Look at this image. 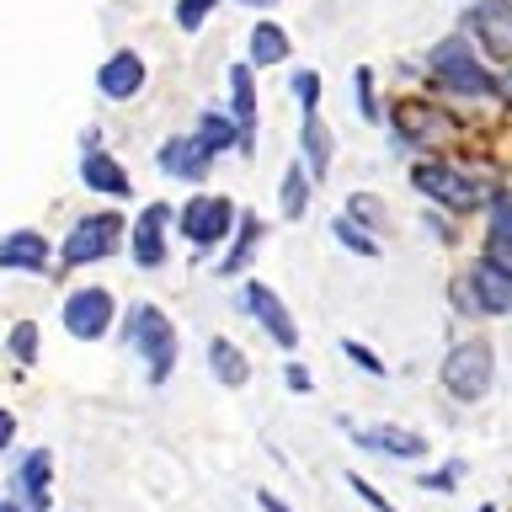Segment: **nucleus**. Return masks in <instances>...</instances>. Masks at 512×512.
<instances>
[{"label":"nucleus","mask_w":512,"mask_h":512,"mask_svg":"<svg viewBox=\"0 0 512 512\" xmlns=\"http://www.w3.org/2000/svg\"><path fill=\"white\" fill-rule=\"evenodd\" d=\"M288 86H294V102H299L304 112H315V102H320V75H315V70H299Z\"/></svg>","instance_id":"7c9ffc66"},{"label":"nucleus","mask_w":512,"mask_h":512,"mask_svg":"<svg viewBox=\"0 0 512 512\" xmlns=\"http://www.w3.org/2000/svg\"><path fill=\"white\" fill-rule=\"evenodd\" d=\"M246 43H251V54H246L251 70H267V64H283L288 59V32L278 22H256Z\"/></svg>","instance_id":"393cba45"},{"label":"nucleus","mask_w":512,"mask_h":512,"mask_svg":"<svg viewBox=\"0 0 512 512\" xmlns=\"http://www.w3.org/2000/svg\"><path fill=\"white\" fill-rule=\"evenodd\" d=\"M16 491H22V502L32 512L54 507V454H48V448H32V454L22 459V470H16Z\"/></svg>","instance_id":"2eb2a0df"},{"label":"nucleus","mask_w":512,"mask_h":512,"mask_svg":"<svg viewBox=\"0 0 512 512\" xmlns=\"http://www.w3.org/2000/svg\"><path fill=\"white\" fill-rule=\"evenodd\" d=\"M11 438H16V416L0 406V448H11Z\"/></svg>","instance_id":"58836bf2"},{"label":"nucleus","mask_w":512,"mask_h":512,"mask_svg":"<svg viewBox=\"0 0 512 512\" xmlns=\"http://www.w3.org/2000/svg\"><path fill=\"white\" fill-rule=\"evenodd\" d=\"M48 267H54L48 235H38V230H6L0 235V272H32V278H43Z\"/></svg>","instance_id":"9b49d317"},{"label":"nucleus","mask_w":512,"mask_h":512,"mask_svg":"<svg viewBox=\"0 0 512 512\" xmlns=\"http://www.w3.org/2000/svg\"><path fill=\"white\" fill-rule=\"evenodd\" d=\"M176 224H182V235L192 240L198 251H214L219 240H230V230L240 224V214H235V203L224 198V192H198L182 214H176Z\"/></svg>","instance_id":"423d86ee"},{"label":"nucleus","mask_w":512,"mask_h":512,"mask_svg":"<svg viewBox=\"0 0 512 512\" xmlns=\"http://www.w3.org/2000/svg\"><path fill=\"white\" fill-rule=\"evenodd\" d=\"M470 288H475V304L480 315H512V278L491 262H475L470 267Z\"/></svg>","instance_id":"6ab92c4d"},{"label":"nucleus","mask_w":512,"mask_h":512,"mask_svg":"<svg viewBox=\"0 0 512 512\" xmlns=\"http://www.w3.org/2000/svg\"><path fill=\"white\" fill-rule=\"evenodd\" d=\"M470 32L491 59H512V0H475Z\"/></svg>","instance_id":"9d476101"},{"label":"nucleus","mask_w":512,"mask_h":512,"mask_svg":"<svg viewBox=\"0 0 512 512\" xmlns=\"http://www.w3.org/2000/svg\"><path fill=\"white\" fill-rule=\"evenodd\" d=\"M379 214H384V208H379V198H368V192H352V198H347V219L358 224V230L379 224Z\"/></svg>","instance_id":"c756f323"},{"label":"nucleus","mask_w":512,"mask_h":512,"mask_svg":"<svg viewBox=\"0 0 512 512\" xmlns=\"http://www.w3.org/2000/svg\"><path fill=\"white\" fill-rule=\"evenodd\" d=\"M0 512H22V507H16V502H0Z\"/></svg>","instance_id":"a19ab883"},{"label":"nucleus","mask_w":512,"mask_h":512,"mask_svg":"<svg viewBox=\"0 0 512 512\" xmlns=\"http://www.w3.org/2000/svg\"><path fill=\"white\" fill-rule=\"evenodd\" d=\"M80 182H86L91 192H102V198H134L128 171L107 150H86V155H80Z\"/></svg>","instance_id":"a211bd4d"},{"label":"nucleus","mask_w":512,"mask_h":512,"mask_svg":"<svg viewBox=\"0 0 512 512\" xmlns=\"http://www.w3.org/2000/svg\"><path fill=\"white\" fill-rule=\"evenodd\" d=\"M166 224H171V208L166 203H144V214L128 224V256H134V267L155 272L166 262Z\"/></svg>","instance_id":"1a4fd4ad"},{"label":"nucleus","mask_w":512,"mask_h":512,"mask_svg":"<svg viewBox=\"0 0 512 512\" xmlns=\"http://www.w3.org/2000/svg\"><path fill=\"white\" fill-rule=\"evenodd\" d=\"M240 310H246L251 320H256V326H262L267 336H272V347H278V352H294L299 347V326H294V315H288V304L278 299V294H272V288L267 283H240Z\"/></svg>","instance_id":"0eeeda50"},{"label":"nucleus","mask_w":512,"mask_h":512,"mask_svg":"<svg viewBox=\"0 0 512 512\" xmlns=\"http://www.w3.org/2000/svg\"><path fill=\"white\" fill-rule=\"evenodd\" d=\"M262 235H267V224H262V219H256V214H240V224H235V246H230V256L219 262L224 278H235V272H246V267H251L256 246H262Z\"/></svg>","instance_id":"b1692460"},{"label":"nucleus","mask_w":512,"mask_h":512,"mask_svg":"<svg viewBox=\"0 0 512 512\" xmlns=\"http://www.w3.org/2000/svg\"><path fill=\"white\" fill-rule=\"evenodd\" d=\"M352 80H358V112H363L368 123H379V102H374V70L363 64V70L352 75Z\"/></svg>","instance_id":"2f4dec72"},{"label":"nucleus","mask_w":512,"mask_h":512,"mask_svg":"<svg viewBox=\"0 0 512 512\" xmlns=\"http://www.w3.org/2000/svg\"><path fill=\"white\" fill-rule=\"evenodd\" d=\"M427 70L438 75V86L454 91V96H491L496 91L491 70H486V64H475V54H470V43H464V38H443L427 54Z\"/></svg>","instance_id":"20e7f679"},{"label":"nucleus","mask_w":512,"mask_h":512,"mask_svg":"<svg viewBox=\"0 0 512 512\" xmlns=\"http://www.w3.org/2000/svg\"><path fill=\"white\" fill-rule=\"evenodd\" d=\"M448 294H454V310H459V315H480V304H475V288H470V278H454V288H448Z\"/></svg>","instance_id":"f704fd0d"},{"label":"nucleus","mask_w":512,"mask_h":512,"mask_svg":"<svg viewBox=\"0 0 512 512\" xmlns=\"http://www.w3.org/2000/svg\"><path fill=\"white\" fill-rule=\"evenodd\" d=\"M230 102H235V134L240 155H256V80H251V64H230Z\"/></svg>","instance_id":"4468645a"},{"label":"nucleus","mask_w":512,"mask_h":512,"mask_svg":"<svg viewBox=\"0 0 512 512\" xmlns=\"http://www.w3.org/2000/svg\"><path fill=\"white\" fill-rule=\"evenodd\" d=\"M208 368H214V384H224V390H246V379H251L246 352H240L230 336H214V342H208Z\"/></svg>","instance_id":"4be33fe9"},{"label":"nucleus","mask_w":512,"mask_h":512,"mask_svg":"<svg viewBox=\"0 0 512 512\" xmlns=\"http://www.w3.org/2000/svg\"><path fill=\"white\" fill-rule=\"evenodd\" d=\"M38 347H43V326H38V320H16L11 336H6V352L27 368L32 358H38Z\"/></svg>","instance_id":"bb28decb"},{"label":"nucleus","mask_w":512,"mask_h":512,"mask_svg":"<svg viewBox=\"0 0 512 512\" xmlns=\"http://www.w3.org/2000/svg\"><path fill=\"white\" fill-rule=\"evenodd\" d=\"M352 443L368 448V454H384V459H422L427 454L422 432L395 427V422H384V427H352Z\"/></svg>","instance_id":"ddd939ff"},{"label":"nucleus","mask_w":512,"mask_h":512,"mask_svg":"<svg viewBox=\"0 0 512 512\" xmlns=\"http://www.w3.org/2000/svg\"><path fill=\"white\" fill-rule=\"evenodd\" d=\"M59 315H64V331H70L75 342H96V336H107V326H112V294L107 288H75Z\"/></svg>","instance_id":"6e6552de"},{"label":"nucleus","mask_w":512,"mask_h":512,"mask_svg":"<svg viewBox=\"0 0 512 512\" xmlns=\"http://www.w3.org/2000/svg\"><path fill=\"white\" fill-rule=\"evenodd\" d=\"M299 160L310 171V182H320L331 171V128L320 123V112H304V123H299Z\"/></svg>","instance_id":"412c9836"},{"label":"nucleus","mask_w":512,"mask_h":512,"mask_svg":"<svg viewBox=\"0 0 512 512\" xmlns=\"http://www.w3.org/2000/svg\"><path fill=\"white\" fill-rule=\"evenodd\" d=\"M331 235H336V246H347L352 256H379V240L368 235V230H358V224H352L347 214L331 219Z\"/></svg>","instance_id":"cd10ccee"},{"label":"nucleus","mask_w":512,"mask_h":512,"mask_svg":"<svg viewBox=\"0 0 512 512\" xmlns=\"http://www.w3.org/2000/svg\"><path fill=\"white\" fill-rule=\"evenodd\" d=\"M256 507H262V512H294V507H288V502H283L278 491H267V486L256 491Z\"/></svg>","instance_id":"4c0bfd02"},{"label":"nucleus","mask_w":512,"mask_h":512,"mask_svg":"<svg viewBox=\"0 0 512 512\" xmlns=\"http://www.w3.org/2000/svg\"><path fill=\"white\" fill-rule=\"evenodd\" d=\"M352 491H358V496H363V502L374 507V512H400V507L390 502V496H384V491H374V486H368L363 475H352Z\"/></svg>","instance_id":"72a5a7b5"},{"label":"nucleus","mask_w":512,"mask_h":512,"mask_svg":"<svg viewBox=\"0 0 512 512\" xmlns=\"http://www.w3.org/2000/svg\"><path fill=\"white\" fill-rule=\"evenodd\" d=\"M342 352H347V358H352V363L363 368V374H374V379H384V363H379V358H374V352H368L363 342H342Z\"/></svg>","instance_id":"473e14b6"},{"label":"nucleus","mask_w":512,"mask_h":512,"mask_svg":"<svg viewBox=\"0 0 512 512\" xmlns=\"http://www.w3.org/2000/svg\"><path fill=\"white\" fill-rule=\"evenodd\" d=\"M155 166L166 171V176H182V182H203L214 160L198 150V139H192V134H171V139L155 150Z\"/></svg>","instance_id":"dca6fc26"},{"label":"nucleus","mask_w":512,"mask_h":512,"mask_svg":"<svg viewBox=\"0 0 512 512\" xmlns=\"http://www.w3.org/2000/svg\"><path fill=\"white\" fill-rule=\"evenodd\" d=\"M395 128H400V139H411V144H432V139H448L454 134V118L438 107H422V102H400L395 107Z\"/></svg>","instance_id":"f3484780"},{"label":"nucleus","mask_w":512,"mask_h":512,"mask_svg":"<svg viewBox=\"0 0 512 512\" xmlns=\"http://www.w3.org/2000/svg\"><path fill=\"white\" fill-rule=\"evenodd\" d=\"M235 6H251V11H272L278 0H235Z\"/></svg>","instance_id":"ea45409f"},{"label":"nucleus","mask_w":512,"mask_h":512,"mask_svg":"<svg viewBox=\"0 0 512 512\" xmlns=\"http://www.w3.org/2000/svg\"><path fill=\"white\" fill-rule=\"evenodd\" d=\"M123 342L144 358V374H150V384H166L171 368H176V358H182L171 315H160L155 304H128V315H123Z\"/></svg>","instance_id":"f257e3e1"},{"label":"nucleus","mask_w":512,"mask_h":512,"mask_svg":"<svg viewBox=\"0 0 512 512\" xmlns=\"http://www.w3.org/2000/svg\"><path fill=\"white\" fill-rule=\"evenodd\" d=\"M480 512H496V507H480Z\"/></svg>","instance_id":"79ce46f5"},{"label":"nucleus","mask_w":512,"mask_h":512,"mask_svg":"<svg viewBox=\"0 0 512 512\" xmlns=\"http://www.w3.org/2000/svg\"><path fill=\"white\" fill-rule=\"evenodd\" d=\"M123 214H86V219H75L70 224V235H64V246H59V267H91V262H107V256H118L123 246Z\"/></svg>","instance_id":"7ed1b4c3"},{"label":"nucleus","mask_w":512,"mask_h":512,"mask_svg":"<svg viewBox=\"0 0 512 512\" xmlns=\"http://www.w3.org/2000/svg\"><path fill=\"white\" fill-rule=\"evenodd\" d=\"M214 6H219V0H176V27H182V32H198Z\"/></svg>","instance_id":"c85d7f7f"},{"label":"nucleus","mask_w":512,"mask_h":512,"mask_svg":"<svg viewBox=\"0 0 512 512\" xmlns=\"http://www.w3.org/2000/svg\"><path fill=\"white\" fill-rule=\"evenodd\" d=\"M411 187L422 192V198L443 203L448 214H470V208L480 203V182H475V176L459 171V166H443V160H422V166L411 171Z\"/></svg>","instance_id":"39448f33"},{"label":"nucleus","mask_w":512,"mask_h":512,"mask_svg":"<svg viewBox=\"0 0 512 512\" xmlns=\"http://www.w3.org/2000/svg\"><path fill=\"white\" fill-rule=\"evenodd\" d=\"M480 262L502 267L512 278V198H491V219H486V256Z\"/></svg>","instance_id":"aec40b11"},{"label":"nucleus","mask_w":512,"mask_h":512,"mask_svg":"<svg viewBox=\"0 0 512 512\" xmlns=\"http://www.w3.org/2000/svg\"><path fill=\"white\" fill-rule=\"evenodd\" d=\"M459 470H464V464H448L443 475H422V480H416V486H422V491H454V480H459Z\"/></svg>","instance_id":"e433bc0d"},{"label":"nucleus","mask_w":512,"mask_h":512,"mask_svg":"<svg viewBox=\"0 0 512 512\" xmlns=\"http://www.w3.org/2000/svg\"><path fill=\"white\" fill-rule=\"evenodd\" d=\"M192 139H198V150L214 160V155H224V150H235L240 144V134H235V118L230 112H198V128H192Z\"/></svg>","instance_id":"5701e85b"},{"label":"nucleus","mask_w":512,"mask_h":512,"mask_svg":"<svg viewBox=\"0 0 512 512\" xmlns=\"http://www.w3.org/2000/svg\"><path fill=\"white\" fill-rule=\"evenodd\" d=\"M278 208H283V219H304V208H310V171H304V160H288L283 187H278Z\"/></svg>","instance_id":"a878e982"},{"label":"nucleus","mask_w":512,"mask_h":512,"mask_svg":"<svg viewBox=\"0 0 512 512\" xmlns=\"http://www.w3.org/2000/svg\"><path fill=\"white\" fill-rule=\"evenodd\" d=\"M283 379H288V390H294V395H310L315 390V379H310V368H304V363H288Z\"/></svg>","instance_id":"c9c22d12"},{"label":"nucleus","mask_w":512,"mask_h":512,"mask_svg":"<svg viewBox=\"0 0 512 512\" xmlns=\"http://www.w3.org/2000/svg\"><path fill=\"white\" fill-rule=\"evenodd\" d=\"M443 390L459 400V406H475V400H486V390H491V379H496V352H491V342H459L454 352L443 358Z\"/></svg>","instance_id":"f03ea898"},{"label":"nucleus","mask_w":512,"mask_h":512,"mask_svg":"<svg viewBox=\"0 0 512 512\" xmlns=\"http://www.w3.org/2000/svg\"><path fill=\"white\" fill-rule=\"evenodd\" d=\"M144 80H150L144 59L134 54V48H118V54H107L102 70H96V91H102L107 102H128V96L144 91Z\"/></svg>","instance_id":"f8f14e48"}]
</instances>
